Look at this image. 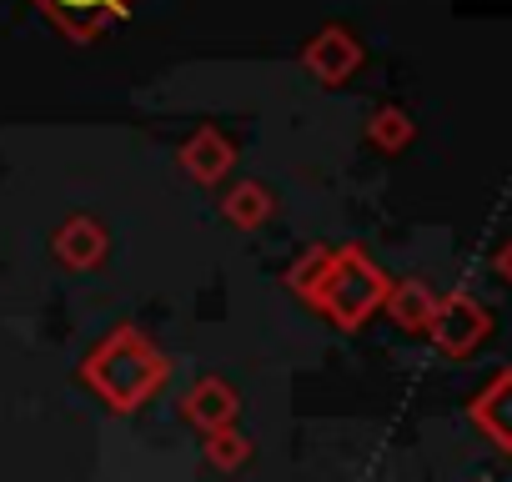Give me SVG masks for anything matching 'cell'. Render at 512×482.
I'll return each instance as SVG.
<instances>
[{"mask_svg": "<svg viewBox=\"0 0 512 482\" xmlns=\"http://www.w3.org/2000/svg\"><path fill=\"white\" fill-rule=\"evenodd\" d=\"M86 382L116 407V412H136L161 382H166V357L136 332V327H116L91 357H86Z\"/></svg>", "mask_w": 512, "mask_h": 482, "instance_id": "1", "label": "cell"}, {"mask_svg": "<svg viewBox=\"0 0 512 482\" xmlns=\"http://www.w3.org/2000/svg\"><path fill=\"white\" fill-rule=\"evenodd\" d=\"M387 277L357 252V247H347V252H332V262H327V277H322V292H317V302L312 307H322L337 327H347V332H357L377 307H382V297H387Z\"/></svg>", "mask_w": 512, "mask_h": 482, "instance_id": "2", "label": "cell"}, {"mask_svg": "<svg viewBox=\"0 0 512 482\" xmlns=\"http://www.w3.org/2000/svg\"><path fill=\"white\" fill-rule=\"evenodd\" d=\"M427 332H432V342H437L447 357H467V352H477V347L487 342L492 317H487L482 302H472L467 292H457V297H442V302H437Z\"/></svg>", "mask_w": 512, "mask_h": 482, "instance_id": "3", "label": "cell"}, {"mask_svg": "<svg viewBox=\"0 0 512 482\" xmlns=\"http://www.w3.org/2000/svg\"><path fill=\"white\" fill-rule=\"evenodd\" d=\"M302 66L317 76V81H327V86H337V81H347L357 66H362V46L342 31V26H327L322 36H312L307 41V51H302Z\"/></svg>", "mask_w": 512, "mask_h": 482, "instance_id": "4", "label": "cell"}, {"mask_svg": "<svg viewBox=\"0 0 512 482\" xmlns=\"http://www.w3.org/2000/svg\"><path fill=\"white\" fill-rule=\"evenodd\" d=\"M472 427H477L487 442H497L502 452H512V367L497 372V377L472 397Z\"/></svg>", "mask_w": 512, "mask_h": 482, "instance_id": "5", "label": "cell"}, {"mask_svg": "<svg viewBox=\"0 0 512 482\" xmlns=\"http://www.w3.org/2000/svg\"><path fill=\"white\" fill-rule=\"evenodd\" d=\"M36 6L66 31V36H76V41H91L106 21H116L131 0H36Z\"/></svg>", "mask_w": 512, "mask_h": 482, "instance_id": "6", "label": "cell"}, {"mask_svg": "<svg viewBox=\"0 0 512 482\" xmlns=\"http://www.w3.org/2000/svg\"><path fill=\"white\" fill-rule=\"evenodd\" d=\"M387 312H392V322L402 327V332H427L432 327V312H437V292L427 287V282H397V287H387Z\"/></svg>", "mask_w": 512, "mask_h": 482, "instance_id": "7", "label": "cell"}, {"mask_svg": "<svg viewBox=\"0 0 512 482\" xmlns=\"http://www.w3.org/2000/svg\"><path fill=\"white\" fill-rule=\"evenodd\" d=\"M181 407H186V417H191L196 427H206V432H216V427H226V422L236 417V397H231V387L216 382V377L196 382V387L186 392Z\"/></svg>", "mask_w": 512, "mask_h": 482, "instance_id": "8", "label": "cell"}, {"mask_svg": "<svg viewBox=\"0 0 512 482\" xmlns=\"http://www.w3.org/2000/svg\"><path fill=\"white\" fill-rule=\"evenodd\" d=\"M56 257H61L66 267H96V262L106 257V236H101V226H96L91 216L66 221L61 236H56Z\"/></svg>", "mask_w": 512, "mask_h": 482, "instance_id": "9", "label": "cell"}, {"mask_svg": "<svg viewBox=\"0 0 512 482\" xmlns=\"http://www.w3.org/2000/svg\"><path fill=\"white\" fill-rule=\"evenodd\" d=\"M181 166H186L196 181H216V176H226V166H231V141H226L221 131H196V141L181 146Z\"/></svg>", "mask_w": 512, "mask_h": 482, "instance_id": "10", "label": "cell"}, {"mask_svg": "<svg viewBox=\"0 0 512 482\" xmlns=\"http://www.w3.org/2000/svg\"><path fill=\"white\" fill-rule=\"evenodd\" d=\"M226 216H231L236 226H262V221L272 216V196H267V186L241 181V186L226 196Z\"/></svg>", "mask_w": 512, "mask_h": 482, "instance_id": "11", "label": "cell"}, {"mask_svg": "<svg viewBox=\"0 0 512 482\" xmlns=\"http://www.w3.org/2000/svg\"><path fill=\"white\" fill-rule=\"evenodd\" d=\"M367 136L382 146V151H402L407 141H412V121L397 111V106H382L377 116H372V126H367Z\"/></svg>", "mask_w": 512, "mask_h": 482, "instance_id": "12", "label": "cell"}, {"mask_svg": "<svg viewBox=\"0 0 512 482\" xmlns=\"http://www.w3.org/2000/svg\"><path fill=\"white\" fill-rule=\"evenodd\" d=\"M327 262H332V252H307V257L292 267L287 287H292L302 302H317V292H322V277H327Z\"/></svg>", "mask_w": 512, "mask_h": 482, "instance_id": "13", "label": "cell"}, {"mask_svg": "<svg viewBox=\"0 0 512 482\" xmlns=\"http://www.w3.org/2000/svg\"><path fill=\"white\" fill-rule=\"evenodd\" d=\"M211 462H221V467H231V462H246V442L241 437H231L226 427H216V437H211Z\"/></svg>", "mask_w": 512, "mask_h": 482, "instance_id": "14", "label": "cell"}, {"mask_svg": "<svg viewBox=\"0 0 512 482\" xmlns=\"http://www.w3.org/2000/svg\"><path fill=\"white\" fill-rule=\"evenodd\" d=\"M492 272H497V277H502V282L512 287V241H507V247H502V252L492 257Z\"/></svg>", "mask_w": 512, "mask_h": 482, "instance_id": "15", "label": "cell"}]
</instances>
